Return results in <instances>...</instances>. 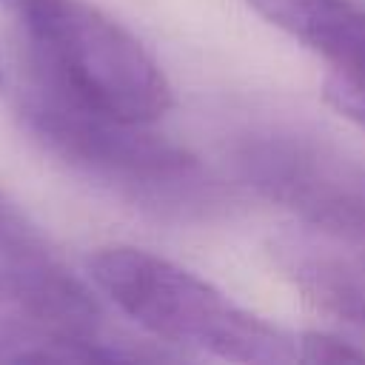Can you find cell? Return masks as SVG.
<instances>
[{"mask_svg": "<svg viewBox=\"0 0 365 365\" xmlns=\"http://www.w3.org/2000/svg\"><path fill=\"white\" fill-rule=\"evenodd\" d=\"M17 111L43 151L148 214L200 220L225 202L202 160L148 123L83 108L29 77L17 91Z\"/></svg>", "mask_w": 365, "mask_h": 365, "instance_id": "1", "label": "cell"}, {"mask_svg": "<svg viewBox=\"0 0 365 365\" xmlns=\"http://www.w3.org/2000/svg\"><path fill=\"white\" fill-rule=\"evenodd\" d=\"M0 83H3V74H0Z\"/></svg>", "mask_w": 365, "mask_h": 365, "instance_id": "10", "label": "cell"}, {"mask_svg": "<svg viewBox=\"0 0 365 365\" xmlns=\"http://www.w3.org/2000/svg\"><path fill=\"white\" fill-rule=\"evenodd\" d=\"M299 362H365V345L328 331H305L297 336Z\"/></svg>", "mask_w": 365, "mask_h": 365, "instance_id": "8", "label": "cell"}, {"mask_svg": "<svg viewBox=\"0 0 365 365\" xmlns=\"http://www.w3.org/2000/svg\"><path fill=\"white\" fill-rule=\"evenodd\" d=\"M234 168L299 225L365 251V165L328 140L294 128H257L234 148Z\"/></svg>", "mask_w": 365, "mask_h": 365, "instance_id": "5", "label": "cell"}, {"mask_svg": "<svg viewBox=\"0 0 365 365\" xmlns=\"http://www.w3.org/2000/svg\"><path fill=\"white\" fill-rule=\"evenodd\" d=\"M265 23L325 63V100L365 125V3L359 0H242Z\"/></svg>", "mask_w": 365, "mask_h": 365, "instance_id": "6", "label": "cell"}, {"mask_svg": "<svg viewBox=\"0 0 365 365\" xmlns=\"http://www.w3.org/2000/svg\"><path fill=\"white\" fill-rule=\"evenodd\" d=\"M26 74L48 91L128 123L154 125L174 88L154 54L88 0H20Z\"/></svg>", "mask_w": 365, "mask_h": 365, "instance_id": "4", "label": "cell"}, {"mask_svg": "<svg viewBox=\"0 0 365 365\" xmlns=\"http://www.w3.org/2000/svg\"><path fill=\"white\" fill-rule=\"evenodd\" d=\"M274 265L317 311L365 331V251L322 237L305 225L282 231L268 245Z\"/></svg>", "mask_w": 365, "mask_h": 365, "instance_id": "7", "label": "cell"}, {"mask_svg": "<svg viewBox=\"0 0 365 365\" xmlns=\"http://www.w3.org/2000/svg\"><path fill=\"white\" fill-rule=\"evenodd\" d=\"M177 354L106 334L88 285L46 234L0 191V362L174 359Z\"/></svg>", "mask_w": 365, "mask_h": 365, "instance_id": "2", "label": "cell"}, {"mask_svg": "<svg viewBox=\"0 0 365 365\" xmlns=\"http://www.w3.org/2000/svg\"><path fill=\"white\" fill-rule=\"evenodd\" d=\"M88 279L154 339L231 362L297 359V336L234 302L194 271L137 245H103Z\"/></svg>", "mask_w": 365, "mask_h": 365, "instance_id": "3", "label": "cell"}, {"mask_svg": "<svg viewBox=\"0 0 365 365\" xmlns=\"http://www.w3.org/2000/svg\"><path fill=\"white\" fill-rule=\"evenodd\" d=\"M0 3H3V6H14V9H17V3H20V0H0Z\"/></svg>", "mask_w": 365, "mask_h": 365, "instance_id": "9", "label": "cell"}]
</instances>
